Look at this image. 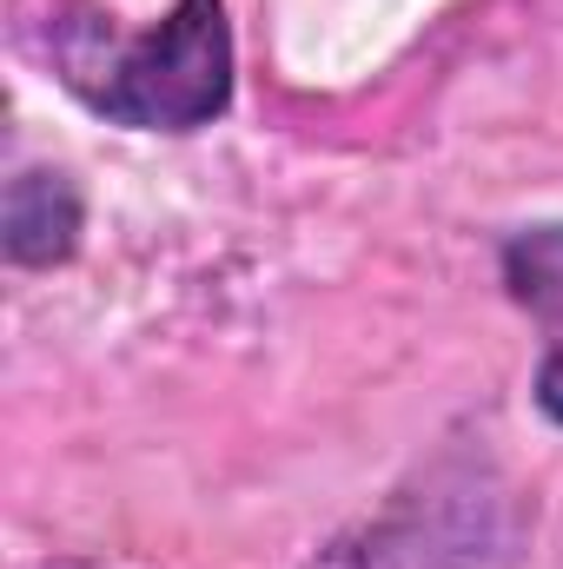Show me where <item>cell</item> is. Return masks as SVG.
<instances>
[{
	"label": "cell",
	"mask_w": 563,
	"mask_h": 569,
	"mask_svg": "<svg viewBox=\"0 0 563 569\" xmlns=\"http://www.w3.org/2000/svg\"><path fill=\"white\" fill-rule=\"evenodd\" d=\"M47 60L53 80L120 133H199L233 113L239 87L226 0H172L140 33L73 7L47 27Z\"/></svg>",
	"instance_id": "obj_1"
},
{
	"label": "cell",
	"mask_w": 563,
	"mask_h": 569,
	"mask_svg": "<svg viewBox=\"0 0 563 569\" xmlns=\"http://www.w3.org/2000/svg\"><path fill=\"white\" fill-rule=\"evenodd\" d=\"M511 543L504 530V490L484 463H431L418 483H405L378 517L338 530L305 569H484V557Z\"/></svg>",
	"instance_id": "obj_2"
},
{
	"label": "cell",
	"mask_w": 563,
	"mask_h": 569,
	"mask_svg": "<svg viewBox=\"0 0 563 569\" xmlns=\"http://www.w3.org/2000/svg\"><path fill=\"white\" fill-rule=\"evenodd\" d=\"M497 284L504 298L537 325L544 358L531 378V398L544 425L563 430V219H531L497 239Z\"/></svg>",
	"instance_id": "obj_3"
},
{
	"label": "cell",
	"mask_w": 563,
	"mask_h": 569,
	"mask_svg": "<svg viewBox=\"0 0 563 569\" xmlns=\"http://www.w3.org/2000/svg\"><path fill=\"white\" fill-rule=\"evenodd\" d=\"M87 232V199L73 186L67 166H20L7 179V206H0V246L13 272H53L80 252Z\"/></svg>",
	"instance_id": "obj_4"
},
{
	"label": "cell",
	"mask_w": 563,
	"mask_h": 569,
	"mask_svg": "<svg viewBox=\"0 0 563 569\" xmlns=\"http://www.w3.org/2000/svg\"><path fill=\"white\" fill-rule=\"evenodd\" d=\"M33 569H113V563H87V557H47V563H33Z\"/></svg>",
	"instance_id": "obj_5"
}]
</instances>
